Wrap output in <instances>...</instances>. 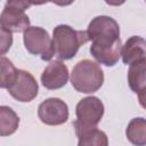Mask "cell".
<instances>
[{"instance_id":"obj_9","label":"cell","mask_w":146,"mask_h":146,"mask_svg":"<svg viewBox=\"0 0 146 146\" xmlns=\"http://www.w3.org/2000/svg\"><path fill=\"white\" fill-rule=\"evenodd\" d=\"M121 50H122L121 39L110 43L92 42L90 46V54L92 55V57L98 63L105 66H114L120 59Z\"/></svg>"},{"instance_id":"obj_10","label":"cell","mask_w":146,"mask_h":146,"mask_svg":"<svg viewBox=\"0 0 146 146\" xmlns=\"http://www.w3.org/2000/svg\"><path fill=\"white\" fill-rule=\"evenodd\" d=\"M1 29L9 32H24L30 26V18L25 10L17 9L6 5L1 11L0 17Z\"/></svg>"},{"instance_id":"obj_4","label":"cell","mask_w":146,"mask_h":146,"mask_svg":"<svg viewBox=\"0 0 146 146\" xmlns=\"http://www.w3.org/2000/svg\"><path fill=\"white\" fill-rule=\"evenodd\" d=\"M87 33L92 42L110 43L120 39V26L114 18L100 15L91 19Z\"/></svg>"},{"instance_id":"obj_17","label":"cell","mask_w":146,"mask_h":146,"mask_svg":"<svg viewBox=\"0 0 146 146\" xmlns=\"http://www.w3.org/2000/svg\"><path fill=\"white\" fill-rule=\"evenodd\" d=\"M13 43V34L9 31L1 29V55H5L7 50L11 47Z\"/></svg>"},{"instance_id":"obj_11","label":"cell","mask_w":146,"mask_h":146,"mask_svg":"<svg viewBox=\"0 0 146 146\" xmlns=\"http://www.w3.org/2000/svg\"><path fill=\"white\" fill-rule=\"evenodd\" d=\"M121 56L125 65L146 60V40L138 35L130 36L122 46Z\"/></svg>"},{"instance_id":"obj_14","label":"cell","mask_w":146,"mask_h":146,"mask_svg":"<svg viewBox=\"0 0 146 146\" xmlns=\"http://www.w3.org/2000/svg\"><path fill=\"white\" fill-rule=\"evenodd\" d=\"M128 83L133 92H139L146 87V60L130 65L128 71Z\"/></svg>"},{"instance_id":"obj_13","label":"cell","mask_w":146,"mask_h":146,"mask_svg":"<svg viewBox=\"0 0 146 146\" xmlns=\"http://www.w3.org/2000/svg\"><path fill=\"white\" fill-rule=\"evenodd\" d=\"M125 136L128 140L137 146L146 145V119L133 117L125 129Z\"/></svg>"},{"instance_id":"obj_5","label":"cell","mask_w":146,"mask_h":146,"mask_svg":"<svg viewBox=\"0 0 146 146\" xmlns=\"http://www.w3.org/2000/svg\"><path fill=\"white\" fill-rule=\"evenodd\" d=\"M104 104L98 97L88 96L76 104V120L73 124L81 127H97L104 115Z\"/></svg>"},{"instance_id":"obj_8","label":"cell","mask_w":146,"mask_h":146,"mask_svg":"<svg viewBox=\"0 0 146 146\" xmlns=\"http://www.w3.org/2000/svg\"><path fill=\"white\" fill-rule=\"evenodd\" d=\"M68 81V68L62 60L50 62L41 73V83L46 89L63 88Z\"/></svg>"},{"instance_id":"obj_23","label":"cell","mask_w":146,"mask_h":146,"mask_svg":"<svg viewBox=\"0 0 146 146\" xmlns=\"http://www.w3.org/2000/svg\"><path fill=\"white\" fill-rule=\"evenodd\" d=\"M145 1H146V0H145Z\"/></svg>"},{"instance_id":"obj_3","label":"cell","mask_w":146,"mask_h":146,"mask_svg":"<svg viewBox=\"0 0 146 146\" xmlns=\"http://www.w3.org/2000/svg\"><path fill=\"white\" fill-rule=\"evenodd\" d=\"M23 41L25 49L32 55H40L42 60H50L55 56L52 39L40 26H29L23 32Z\"/></svg>"},{"instance_id":"obj_6","label":"cell","mask_w":146,"mask_h":146,"mask_svg":"<svg viewBox=\"0 0 146 146\" xmlns=\"http://www.w3.org/2000/svg\"><path fill=\"white\" fill-rule=\"evenodd\" d=\"M7 90L16 100L21 103H29L38 96L39 84L30 72L18 70L14 81L10 83Z\"/></svg>"},{"instance_id":"obj_2","label":"cell","mask_w":146,"mask_h":146,"mask_svg":"<svg viewBox=\"0 0 146 146\" xmlns=\"http://www.w3.org/2000/svg\"><path fill=\"white\" fill-rule=\"evenodd\" d=\"M104 83V72L99 64L90 59H82L75 64L71 73L72 87L82 94L96 92Z\"/></svg>"},{"instance_id":"obj_19","label":"cell","mask_w":146,"mask_h":146,"mask_svg":"<svg viewBox=\"0 0 146 146\" xmlns=\"http://www.w3.org/2000/svg\"><path fill=\"white\" fill-rule=\"evenodd\" d=\"M138 102L141 105V107L146 110V87L138 92Z\"/></svg>"},{"instance_id":"obj_20","label":"cell","mask_w":146,"mask_h":146,"mask_svg":"<svg viewBox=\"0 0 146 146\" xmlns=\"http://www.w3.org/2000/svg\"><path fill=\"white\" fill-rule=\"evenodd\" d=\"M52 3L60 6V7H65V6H70L71 3L74 2V0H50Z\"/></svg>"},{"instance_id":"obj_16","label":"cell","mask_w":146,"mask_h":146,"mask_svg":"<svg viewBox=\"0 0 146 146\" xmlns=\"http://www.w3.org/2000/svg\"><path fill=\"white\" fill-rule=\"evenodd\" d=\"M17 71L18 70L14 66L11 60L2 55L1 56V79H0V87L2 89H7L10 86V83L14 81L17 74Z\"/></svg>"},{"instance_id":"obj_12","label":"cell","mask_w":146,"mask_h":146,"mask_svg":"<svg viewBox=\"0 0 146 146\" xmlns=\"http://www.w3.org/2000/svg\"><path fill=\"white\" fill-rule=\"evenodd\" d=\"M74 125V124H73ZM75 135L78 137L79 146H107L108 138L106 133L97 127H81L74 125Z\"/></svg>"},{"instance_id":"obj_18","label":"cell","mask_w":146,"mask_h":146,"mask_svg":"<svg viewBox=\"0 0 146 146\" xmlns=\"http://www.w3.org/2000/svg\"><path fill=\"white\" fill-rule=\"evenodd\" d=\"M10 7L17 8V9H22V10H26L30 6H32L29 0H7V3Z\"/></svg>"},{"instance_id":"obj_22","label":"cell","mask_w":146,"mask_h":146,"mask_svg":"<svg viewBox=\"0 0 146 146\" xmlns=\"http://www.w3.org/2000/svg\"><path fill=\"white\" fill-rule=\"evenodd\" d=\"M48 1H50V0H29V2H30L31 5H34V6L44 5V3H47Z\"/></svg>"},{"instance_id":"obj_15","label":"cell","mask_w":146,"mask_h":146,"mask_svg":"<svg viewBox=\"0 0 146 146\" xmlns=\"http://www.w3.org/2000/svg\"><path fill=\"white\" fill-rule=\"evenodd\" d=\"M19 125L18 115L8 106H0V136L6 137L13 135Z\"/></svg>"},{"instance_id":"obj_21","label":"cell","mask_w":146,"mask_h":146,"mask_svg":"<svg viewBox=\"0 0 146 146\" xmlns=\"http://www.w3.org/2000/svg\"><path fill=\"white\" fill-rule=\"evenodd\" d=\"M107 5H110V6H114V7H117V6H121V5H123L127 0H104Z\"/></svg>"},{"instance_id":"obj_1","label":"cell","mask_w":146,"mask_h":146,"mask_svg":"<svg viewBox=\"0 0 146 146\" xmlns=\"http://www.w3.org/2000/svg\"><path fill=\"white\" fill-rule=\"evenodd\" d=\"M90 41L87 31H76L70 25H57L52 31V47L55 56L60 60L73 58L80 47Z\"/></svg>"},{"instance_id":"obj_7","label":"cell","mask_w":146,"mask_h":146,"mask_svg":"<svg viewBox=\"0 0 146 146\" xmlns=\"http://www.w3.org/2000/svg\"><path fill=\"white\" fill-rule=\"evenodd\" d=\"M38 116L47 125H59L68 119V106L60 98L51 97L39 105Z\"/></svg>"}]
</instances>
